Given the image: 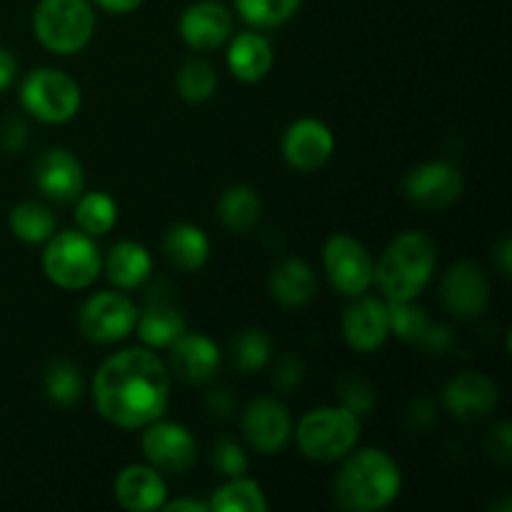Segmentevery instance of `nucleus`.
<instances>
[{"label":"nucleus","mask_w":512,"mask_h":512,"mask_svg":"<svg viewBox=\"0 0 512 512\" xmlns=\"http://www.w3.org/2000/svg\"><path fill=\"white\" fill-rule=\"evenodd\" d=\"M93 400L100 418L110 425L120 430H143L168 410V365L150 348L120 350L95 373Z\"/></svg>","instance_id":"1"},{"label":"nucleus","mask_w":512,"mask_h":512,"mask_svg":"<svg viewBox=\"0 0 512 512\" xmlns=\"http://www.w3.org/2000/svg\"><path fill=\"white\" fill-rule=\"evenodd\" d=\"M333 483L335 503L348 512H380L398 500L403 475L398 463L380 448L345 455Z\"/></svg>","instance_id":"2"},{"label":"nucleus","mask_w":512,"mask_h":512,"mask_svg":"<svg viewBox=\"0 0 512 512\" xmlns=\"http://www.w3.org/2000/svg\"><path fill=\"white\" fill-rule=\"evenodd\" d=\"M435 265H438L435 240L425 230H405L373 265V283L388 303L415 300L433 280Z\"/></svg>","instance_id":"3"},{"label":"nucleus","mask_w":512,"mask_h":512,"mask_svg":"<svg viewBox=\"0 0 512 512\" xmlns=\"http://www.w3.org/2000/svg\"><path fill=\"white\" fill-rule=\"evenodd\" d=\"M363 430V418L353 410L323 405L305 413L293 428L298 450L315 463H338L345 455L353 453Z\"/></svg>","instance_id":"4"},{"label":"nucleus","mask_w":512,"mask_h":512,"mask_svg":"<svg viewBox=\"0 0 512 512\" xmlns=\"http://www.w3.org/2000/svg\"><path fill=\"white\" fill-rule=\"evenodd\" d=\"M33 33L50 53H80L95 35L93 5L90 0H40L33 10Z\"/></svg>","instance_id":"5"},{"label":"nucleus","mask_w":512,"mask_h":512,"mask_svg":"<svg viewBox=\"0 0 512 512\" xmlns=\"http://www.w3.org/2000/svg\"><path fill=\"white\" fill-rule=\"evenodd\" d=\"M43 273L63 290H85L103 273V255L83 230H63L45 240Z\"/></svg>","instance_id":"6"},{"label":"nucleus","mask_w":512,"mask_h":512,"mask_svg":"<svg viewBox=\"0 0 512 512\" xmlns=\"http://www.w3.org/2000/svg\"><path fill=\"white\" fill-rule=\"evenodd\" d=\"M83 95L68 73L55 68H38L20 85V105L25 113L48 125H63L78 115Z\"/></svg>","instance_id":"7"},{"label":"nucleus","mask_w":512,"mask_h":512,"mask_svg":"<svg viewBox=\"0 0 512 512\" xmlns=\"http://www.w3.org/2000/svg\"><path fill=\"white\" fill-rule=\"evenodd\" d=\"M138 323V308L125 293H103L90 295L83 303L78 315V328L85 340L98 345H110L125 340Z\"/></svg>","instance_id":"8"},{"label":"nucleus","mask_w":512,"mask_h":512,"mask_svg":"<svg viewBox=\"0 0 512 512\" xmlns=\"http://www.w3.org/2000/svg\"><path fill=\"white\" fill-rule=\"evenodd\" d=\"M323 265L330 283L345 298H358L373 285V258L353 235H330L323 245Z\"/></svg>","instance_id":"9"},{"label":"nucleus","mask_w":512,"mask_h":512,"mask_svg":"<svg viewBox=\"0 0 512 512\" xmlns=\"http://www.w3.org/2000/svg\"><path fill=\"white\" fill-rule=\"evenodd\" d=\"M145 460L160 473L180 475L193 468L198 458V443L185 425L170 423V420H153L143 428L140 438Z\"/></svg>","instance_id":"10"},{"label":"nucleus","mask_w":512,"mask_h":512,"mask_svg":"<svg viewBox=\"0 0 512 512\" xmlns=\"http://www.w3.org/2000/svg\"><path fill=\"white\" fill-rule=\"evenodd\" d=\"M465 180L460 168L445 160H430L410 170L403 180L405 198L425 210H445L463 195Z\"/></svg>","instance_id":"11"},{"label":"nucleus","mask_w":512,"mask_h":512,"mask_svg":"<svg viewBox=\"0 0 512 512\" xmlns=\"http://www.w3.org/2000/svg\"><path fill=\"white\" fill-rule=\"evenodd\" d=\"M440 298L448 313L460 320H473L485 313L490 303L488 273L473 260H458L450 265L440 283Z\"/></svg>","instance_id":"12"},{"label":"nucleus","mask_w":512,"mask_h":512,"mask_svg":"<svg viewBox=\"0 0 512 512\" xmlns=\"http://www.w3.org/2000/svg\"><path fill=\"white\" fill-rule=\"evenodd\" d=\"M33 183L58 205H70L85 193V170L65 148H45L33 160Z\"/></svg>","instance_id":"13"},{"label":"nucleus","mask_w":512,"mask_h":512,"mask_svg":"<svg viewBox=\"0 0 512 512\" xmlns=\"http://www.w3.org/2000/svg\"><path fill=\"white\" fill-rule=\"evenodd\" d=\"M243 435L260 455H278L293 440L290 410L275 398H255L243 413Z\"/></svg>","instance_id":"14"},{"label":"nucleus","mask_w":512,"mask_h":512,"mask_svg":"<svg viewBox=\"0 0 512 512\" xmlns=\"http://www.w3.org/2000/svg\"><path fill=\"white\" fill-rule=\"evenodd\" d=\"M180 38L198 53L218 50L233 38V13L220 0H198L180 15Z\"/></svg>","instance_id":"15"},{"label":"nucleus","mask_w":512,"mask_h":512,"mask_svg":"<svg viewBox=\"0 0 512 512\" xmlns=\"http://www.w3.org/2000/svg\"><path fill=\"white\" fill-rule=\"evenodd\" d=\"M335 138L333 130L315 118H300L285 130L283 158L285 163L300 173H313L333 158Z\"/></svg>","instance_id":"16"},{"label":"nucleus","mask_w":512,"mask_h":512,"mask_svg":"<svg viewBox=\"0 0 512 512\" xmlns=\"http://www.w3.org/2000/svg\"><path fill=\"white\" fill-rule=\"evenodd\" d=\"M340 330H343L345 343L353 350H358V353H375L390 338L388 303L380 298H368L365 293L358 295L345 308Z\"/></svg>","instance_id":"17"},{"label":"nucleus","mask_w":512,"mask_h":512,"mask_svg":"<svg viewBox=\"0 0 512 512\" xmlns=\"http://www.w3.org/2000/svg\"><path fill=\"white\" fill-rule=\"evenodd\" d=\"M443 403L458 420H478L498 408V385L483 373L460 370L443 388Z\"/></svg>","instance_id":"18"},{"label":"nucleus","mask_w":512,"mask_h":512,"mask_svg":"<svg viewBox=\"0 0 512 512\" xmlns=\"http://www.w3.org/2000/svg\"><path fill=\"white\" fill-rule=\"evenodd\" d=\"M220 363V348L203 333H183L170 345L168 370L183 383H208L220 370Z\"/></svg>","instance_id":"19"},{"label":"nucleus","mask_w":512,"mask_h":512,"mask_svg":"<svg viewBox=\"0 0 512 512\" xmlns=\"http://www.w3.org/2000/svg\"><path fill=\"white\" fill-rule=\"evenodd\" d=\"M115 500L130 512L163 510L168 503V485L153 465H128L113 483Z\"/></svg>","instance_id":"20"},{"label":"nucleus","mask_w":512,"mask_h":512,"mask_svg":"<svg viewBox=\"0 0 512 512\" xmlns=\"http://www.w3.org/2000/svg\"><path fill=\"white\" fill-rule=\"evenodd\" d=\"M228 68L240 83H260L275 63L273 45L258 30H245L228 40Z\"/></svg>","instance_id":"21"},{"label":"nucleus","mask_w":512,"mask_h":512,"mask_svg":"<svg viewBox=\"0 0 512 512\" xmlns=\"http://www.w3.org/2000/svg\"><path fill=\"white\" fill-rule=\"evenodd\" d=\"M103 273L115 288L135 290L153 275V258L148 248L135 240H120L103 258Z\"/></svg>","instance_id":"22"},{"label":"nucleus","mask_w":512,"mask_h":512,"mask_svg":"<svg viewBox=\"0 0 512 512\" xmlns=\"http://www.w3.org/2000/svg\"><path fill=\"white\" fill-rule=\"evenodd\" d=\"M270 295L285 308H303L315 298V275L300 258H285L270 273Z\"/></svg>","instance_id":"23"},{"label":"nucleus","mask_w":512,"mask_h":512,"mask_svg":"<svg viewBox=\"0 0 512 512\" xmlns=\"http://www.w3.org/2000/svg\"><path fill=\"white\" fill-rule=\"evenodd\" d=\"M165 258L183 273H195L203 268L210 258V240L203 228L193 223L170 225L163 238Z\"/></svg>","instance_id":"24"},{"label":"nucleus","mask_w":512,"mask_h":512,"mask_svg":"<svg viewBox=\"0 0 512 512\" xmlns=\"http://www.w3.org/2000/svg\"><path fill=\"white\" fill-rule=\"evenodd\" d=\"M135 330L150 350H163L170 348L185 333V318L173 305L155 303L145 313H138Z\"/></svg>","instance_id":"25"},{"label":"nucleus","mask_w":512,"mask_h":512,"mask_svg":"<svg viewBox=\"0 0 512 512\" xmlns=\"http://www.w3.org/2000/svg\"><path fill=\"white\" fill-rule=\"evenodd\" d=\"M263 203L250 185H230L218 200V218L230 233H250L260 223Z\"/></svg>","instance_id":"26"},{"label":"nucleus","mask_w":512,"mask_h":512,"mask_svg":"<svg viewBox=\"0 0 512 512\" xmlns=\"http://www.w3.org/2000/svg\"><path fill=\"white\" fill-rule=\"evenodd\" d=\"M8 225L15 238L23 240V243L38 245L53 238L55 228H58V218H55L48 205L38 203V200H25V203H18L10 210Z\"/></svg>","instance_id":"27"},{"label":"nucleus","mask_w":512,"mask_h":512,"mask_svg":"<svg viewBox=\"0 0 512 512\" xmlns=\"http://www.w3.org/2000/svg\"><path fill=\"white\" fill-rule=\"evenodd\" d=\"M118 223V203L103 190L83 193L75 200V225L90 238L110 233Z\"/></svg>","instance_id":"28"},{"label":"nucleus","mask_w":512,"mask_h":512,"mask_svg":"<svg viewBox=\"0 0 512 512\" xmlns=\"http://www.w3.org/2000/svg\"><path fill=\"white\" fill-rule=\"evenodd\" d=\"M208 505L215 512H265L268 498L255 480L240 475V478H228V483L220 485Z\"/></svg>","instance_id":"29"},{"label":"nucleus","mask_w":512,"mask_h":512,"mask_svg":"<svg viewBox=\"0 0 512 512\" xmlns=\"http://www.w3.org/2000/svg\"><path fill=\"white\" fill-rule=\"evenodd\" d=\"M175 88L185 103H208L218 90V73L208 60L190 58L175 75Z\"/></svg>","instance_id":"30"},{"label":"nucleus","mask_w":512,"mask_h":512,"mask_svg":"<svg viewBox=\"0 0 512 512\" xmlns=\"http://www.w3.org/2000/svg\"><path fill=\"white\" fill-rule=\"evenodd\" d=\"M240 18L253 30H273L288 23L300 10L303 0H233Z\"/></svg>","instance_id":"31"},{"label":"nucleus","mask_w":512,"mask_h":512,"mask_svg":"<svg viewBox=\"0 0 512 512\" xmlns=\"http://www.w3.org/2000/svg\"><path fill=\"white\" fill-rule=\"evenodd\" d=\"M43 388L50 403L68 408V405L78 403L83 395V375H80L78 365L70 360H55L45 370Z\"/></svg>","instance_id":"32"},{"label":"nucleus","mask_w":512,"mask_h":512,"mask_svg":"<svg viewBox=\"0 0 512 512\" xmlns=\"http://www.w3.org/2000/svg\"><path fill=\"white\" fill-rule=\"evenodd\" d=\"M388 303V300H385ZM388 323H390V335H395L403 343H420L428 333L430 315L423 305H418L415 300H395L388 303Z\"/></svg>","instance_id":"33"},{"label":"nucleus","mask_w":512,"mask_h":512,"mask_svg":"<svg viewBox=\"0 0 512 512\" xmlns=\"http://www.w3.org/2000/svg\"><path fill=\"white\" fill-rule=\"evenodd\" d=\"M270 338L258 328H248L235 338L233 360L240 373H258L270 363Z\"/></svg>","instance_id":"34"},{"label":"nucleus","mask_w":512,"mask_h":512,"mask_svg":"<svg viewBox=\"0 0 512 512\" xmlns=\"http://www.w3.org/2000/svg\"><path fill=\"white\" fill-rule=\"evenodd\" d=\"M340 403H343V408L353 410L358 418H365V415L373 413L375 408L373 385L365 378H358V375H348V378L340 383Z\"/></svg>","instance_id":"35"},{"label":"nucleus","mask_w":512,"mask_h":512,"mask_svg":"<svg viewBox=\"0 0 512 512\" xmlns=\"http://www.w3.org/2000/svg\"><path fill=\"white\" fill-rule=\"evenodd\" d=\"M213 465L225 478H240L248 473V455L235 440H220L213 450Z\"/></svg>","instance_id":"36"},{"label":"nucleus","mask_w":512,"mask_h":512,"mask_svg":"<svg viewBox=\"0 0 512 512\" xmlns=\"http://www.w3.org/2000/svg\"><path fill=\"white\" fill-rule=\"evenodd\" d=\"M25 143H28V125L18 115H8L0 123V148L5 153H18L25 148Z\"/></svg>","instance_id":"37"},{"label":"nucleus","mask_w":512,"mask_h":512,"mask_svg":"<svg viewBox=\"0 0 512 512\" xmlns=\"http://www.w3.org/2000/svg\"><path fill=\"white\" fill-rule=\"evenodd\" d=\"M488 453L495 460H500V463H510L512 460V428L508 420H503V423H498L490 430Z\"/></svg>","instance_id":"38"},{"label":"nucleus","mask_w":512,"mask_h":512,"mask_svg":"<svg viewBox=\"0 0 512 512\" xmlns=\"http://www.w3.org/2000/svg\"><path fill=\"white\" fill-rule=\"evenodd\" d=\"M275 380H278L280 388H295V385L303 380V365H300V360L298 358L280 360Z\"/></svg>","instance_id":"39"},{"label":"nucleus","mask_w":512,"mask_h":512,"mask_svg":"<svg viewBox=\"0 0 512 512\" xmlns=\"http://www.w3.org/2000/svg\"><path fill=\"white\" fill-rule=\"evenodd\" d=\"M420 343H423L428 350H433V353H445V350L453 345V335H450L448 328H438V325H430L428 333H425V338L420 340Z\"/></svg>","instance_id":"40"},{"label":"nucleus","mask_w":512,"mask_h":512,"mask_svg":"<svg viewBox=\"0 0 512 512\" xmlns=\"http://www.w3.org/2000/svg\"><path fill=\"white\" fill-rule=\"evenodd\" d=\"M493 260H495V268H498V273L503 275V278H510V273H512V243H510L508 235H505V238H500L498 245L493 248Z\"/></svg>","instance_id":"41"},{"label":"nucleus","mask_w":512,"mask_h":512,"mask_svg":"<svg viewBox=\"0 0 512 512\" xmlns=\"http://www.w3.org/2000/svg\"><path fill=\"white\" fill-rule=\"evenodd\" d=\"M15 75H18V60L10 50L0 48V93L15 83Z\"/></svg>","instance_id":"42"},{"label":"nucleus","mask_w":512,"mask_h":512,"mask_svg":"<svg viewBox=\"0 0 512 512\" xmlns=\"http://www.w3.org/2000/svg\"><path fill=\"white\" fill-rule=\"evenodd\" d=\"M98 8H103L105 13H113V15H125V13H133L138 10L145 0H93Z\"/></svg>","instance_id":"43"},{"label":"nucleus","mask_w":512,"mask_h":512,"mask_svg":"<svg viewBox=\"0 0 512 512\" xmlns=\"http://www.w3.org/2000/svg\"><path fill=\"white\" fill-rule=\"evenodd\" d=\"M165 512H208L210 505L203 503V500H195V498H178V500H170V503L163 505Z\"/></svg>","instance_id":"44"},{"label":"nucleus","mask_w":512,"mask_h":512,"mask_svg":"<svg viewBox=\"0 0 512 512\" xmlns=\"http://www.w3.org/2000/svg\"><path fill=\"white\" fill-rule=\"evenodd\" d=\"M208 405H210V410H213L215 415H220V418H223V415H228L230 410H233V400H230V395L225 393V390H218V393L210 395Z\"/></svg>","instance_id":"45"}]
</instances>
